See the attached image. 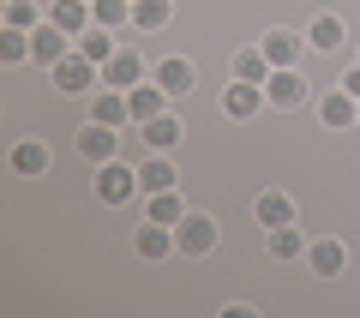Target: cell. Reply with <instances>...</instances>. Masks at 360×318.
I'll use <instances>...</instances> for the list:
<instances>
[{
    "label": "cell",
    "instance_id": "obj_1",
    "mask_svg": "<svg viewBox=\"0 0 360 318\" xmlns=\"http://www.w3.org/2000/svg\"><path fill=\"white\" fill-rule=\"evenodd\" d=\"M174 241H180V253H186V258H205L210 246H217V222H210V217H193V210H186V217L174 222Z\"/></svg>",
    "mask_w": 360,
    "mask_h": 318
},
{
    "label": "cell",
    "instance_id": "obj_2",
    "mask_svg": "<svg viewBox=\"0 0 360 318\" xmlns=\"http://www.w3.org/2000/svg\"><path fill=\"white\" fill-rule=\"evenodd\" d=\"M132 192H139V174H132L127 163H103L96 168V198L103 204H127Z\"/></svg>",
    "mask_w": 360,
    "mask_h": 318
},
{
    "label": "cell",
    "instance_id": "obj_3",
    "mask_svg": "<svg viewBox=\"0 0 360 318\" xmlns=\"http://www.w3.org/2000/svg\"><path fill=\"white\" fill-rule=\"evenodd\" d=\"M96 78H103V66H96V61H84V54H66V61L54 66V84H60L66 96H84V90L96 84Z\"/></svg>",
    "mask_w": 360,
    "mask_h": 318
},
{
    "label": "cell",
    "instance_id": "obj_4",
    "mask_svg": "<svg viewBox=\"0 0 360 318\" xmlns=\"http://www.w3.org/2000/svg\"><path fill=\"white\" fill-rule=\"evenodd\" d=\"M264 102H276V108H295V102H307V78H300L295 66H276V72L264 78Z\"/></svg>",
    "mask_w": 360,
    "mask_h": 318
},
{
    "label": "cell",
    "instance_id": "obj_5",
    "mask_svg": "<svg viewBox=\"0 0 360 318\" xmlns=\"http://www.w3.org/2000/svg\"><path fill=\"white\" fill-rule=\"evenodd\" d=\"M115 127H103V120H84V127H78V151L90 156V163H115Z\"/></svg>",
    "mask_w": 360,
    "mask_h": 318
},
{
    "label": "cell",
    "instance_id": "obj_6",
    "mask_svg": "<svg viewBox=\"0 0 360 318\" xmlns=\"http://www.w3.org/2000/svg\"><path fill=\"white\" fill-rule=\"evenodd\" d=\"M252 217L264 222V229H288V222H295V198H288V192H258Z\"/></svg>",
    "mask_w": 360,
    "mask_h": 318
},
{
    "label": "cell",
    "instance_id": "obj_7",
    "mask_svg": "<svg viewBox=\"0 0 360 318\" xmlns=\"http://www.w3.org/2000/svg\"><path fill=\"white\" fill-rule=\"evenodd\" d=\"M132 246H139L144 258H168L180 241H174V229H168V222H150V217H144V229L132 234Z\"/></svg>",
    "mask_w": 360,
    "mask_h": 318
},
{
    "label": "cell",
    "instance_id": "obj_8",
    "mask_svg": "<svg viewBox=\"0 0 360 318\" xmlns=\"http://www.w3.org/2000/svg\"><path fill=\"white\" fill-rule=\"evenodd\" d=\"M103 84H115V90H132V84H144V61L132 49H120L115 61L103 66Z\"/></svg>",
    "mask_w": 360,
    "mask_h": 318
},
{
    "label": "cell",
    "instance_id": "obj_9",
    "mask_svg": "<svg viewBox=\"0 0 360 318\" xmlns=\"http://www.w3.org/2000/svg\"><path fill=\"white\" fill-rule=\"evenodd\" d=\"M319 120H324V127H354V120H360V96H348V90H330V96L319 102Z\"/></svg>",
    "mask_w": 360,
    "mask_h": 318
},
{
    "label": "cell",
    "instance_id": "obj_10",
    "mask_svg": "<svg viewBox=\"0 0 360 318\" xmlns=\"http://www.w3.org/2000/svg\"><path fill=\"white\" fill-rule=\"evenodd\" d=\"M258 102H264V84H240V78H234L229 90H222V115H234V120H246L258 108Z\"/></svg>",
    "mask_w": 360,
    "mask_h": 318
},
{
    "label": "cell",
    "instance_id": "obj_11",
    "mask_svg": "<svg viewBox=\"0 0 360 318\" xmlns=\"http://www.w3.org/2000/svg\"><path fill=\"white\" fill-rule=\"evenodd\" d=\"M156 84H162L168 96H186V90L198 84V72H193V61H180V54H174V61H162V66H156Z\"/></svg>",
    "mask_w": 360,
    "mask_h": 318
},
{
    "label": "cell",
    "instance_id": "obj_12",
    "mask_svg": "<svg viewBox=\"0 0 360 318\" xmlns=\"http://www.w3.org/2000/svg\"><path fill=\"white\" fill-rule=\"evenodd\" d=\"M90 120H103V127H120V120H132V102H127V90H115V84H108L103 96H96V108H90Z\"/></svg>",
    "mask_w": 360,
    "mask_h": 318
},
{
    "label": "cell",
    "instance_id": "obj_13",
    "mask_svg": "<svg viewBox=\"0 0 360 318\" xmlns=\"http://www.w3.org/2000/svg\"><path fill=\"white\" fill-rule=\"evenodd\" d=\"M270 72H276V66H270L264 49H240V54H234V78H240V84H264Z\"/></svg>",
    "mask_w": 360,
    "mask_h": 318
},
{
    "label": "cell",
    "instance_id": "obj_14",
    "mask_svg": "<svg viewBox=\"0 0 360 318\" xmlns=\"http://www.w3.org/2000/svg\"><path fill=\"white\" fill-rule=\"evenodd\" d=\"M30 54H37L42 66H60V61H66V37H60V25H54V30H49V25L30 30Z\"/></svg>",
    "mask_w": 360,
    "mask_h": 318
},
{
    "label": "cell",
    "instance_id": "obj_15",
    "mask_svg": "<svg viewBox=\"0 0 360 318\" xmlns=\"http://www.w3.org/2000/svg\"><path fill=\"white\" fill-rule=\"evenodd\" d=\"M307 265L319 270V276H336V270L348 265V253H342V241H312L307 246Z\"/></svg>",
    "mask_w": 360,
    "mask_h": 318
},
{
    "label": "cell",
    "instance_id": "obj_16",
    "mask_svg": "<svg viewBox=\"0 0 360 318\" xmlns=\"http://www.w3.org/2000/svg\"><path fill=\"white\" fill-rule=\"evenodd\" d=\"M258 49L270 54V66H295V61H300V37H295V30H270Z\"/></svg>",
    "mask_w": 360,
    "mask_h": 318
},
{
    "label": "cell",
    "instance_id": "obj_17",
    "mask_svg": "<svg viewBox=\"0 0 360 318\" xmlns=\"http://www.w3.org/2000/svg\"><path fill=\"white\" fill-rule=\"evenodd\" d=\"M162 96H168L162 84H132V90H127V102H132V120H156V115H162Z\"/></svg>",
    "mask_w": 360,
    "mask_h": 318
},
{
    "label": "cell",
    "instance_id": "obj_18",
    "mask_svg": "<svg viewBox=\"0 0 360 318\" xmlns=\"http://www.w3.org/2000/svg\"><path fill=\"white\" fill-rule=\"evenodd\" d=\"M90 0H54V13H49V25H60V30H90Z\"/></svg>",
    "mask_w": 360,
    "mask_h": 318
},
{
    "label": "cell",
    "instance_id": "obj_19",
    "mask_svg": "<svg viewBox=\"0 0 360 318\" xmlns=\"http://www.w3.org/2000/svg\"><path fill=\"white\" fill-rule=\"evenodd\" d=\"M13 168L18 174H49V144H37V139L13 144Z\"/></svg>",
    "mask_w": 360,
    "mask_h": 318
},
{
    "label": "cell",
    "instance_id": "obj_20",
    "mask_svg": "<svg viewBox=\"0 0 360 318\" xmlns=\"http://www.w3.org/2000/svg\"><path fill=\"white\" fill-rule=\"evenodd\" d=\"M144 217H150V222H168V229H174V222L186 217V204H180V198H174V186H168V192H150Z\"/></svg>",
    "mask_w": 360,
    "mask_h": 318
},
{
    "label": "cell",
    "instance_id": "obj_21",
    "mask_svg": "<svg viewBox=\"0 0 360 318\" xmlns=\"http://www.w3.org/2000/svg\"><path fill=\"white\" fill-rule=\"evenodd\" d=\"M168 18H174L168 0H132V25H139V30H162Z\"/></svg>",
    "mask_w": 360,
    "mask_h": 318
},
{
    "label": "cell",
    "instance_id": "obj_22",
    "mask_svg": "<svg viewBox=\"0 0 360 318\" xmlns=\"http://www.w3.org/2000/svg\"><path fill=\"white\" fill-rule=\"evenodd\" d=\"M139 186L144 192H168L174 186V163H168V156H150V163L139 168Z\"/></svg>",
    "mask_w": 360,
    "mask_h": 318
},
{
    "label": "cell",
    "instance_id": "obj_23",
    "mask_svg": "<svg viewBox=\"0 0 360 318\" xmlns=\"http://www.w3.org/2000/svg\"><path fill=\"white\" fill-rule=\"evenodd\" d=\"M90 13H96L103 30H120V25H132V0H90Z\"/></svg>",
    "mask_w": 360,
    "mask_h": 318
},
{
    "label": "cell",
    "instance_id": "obj_24",
    "mask_svg": "<svg viewBox=\"0 0 360 318\" xmlns=\"http://www.w3.org/2000/svg\"><path fill=\"white\" fill-rule=\"evenodd\" d=\"M78 54H84V61H96V66H108V61H115L108 30H78Z\"/></svg>",
    "mask_w": 360,
    "mask_h": 318
},
{
    "label": "cell",
    "instance_id": "obj_25",
    "mask_svg": "<svg viewBox=\"0 0 360 318\" xmlns=\"http://www.w3.org/2000/svg\"><path fill=\"white\" fill-rule=\"evenodd\" d=\"M307 42H312V49H324V54H330L336 42H342V18H336V13H324V18H312V30H307Z\"/></svg>",
    "mask_w": 360,
    "mask_h": 318
},
{
    "label": "cell",
    "instance_id": "obj_26",
    "mask_svg": "<svg viewBox=\"0 0 360 318\" xmlns=\"http://www.w3.org/2000/svg\"><path fill=\"white\" fill-rule=\"evenodd\" d=\"M300 253H307V241H300L295 222H288V229H270V258H283V265H288V258H300Z\"/></svg>",
    "mask_w": 360,
    "mask_h": 318
},
{
    "label": "cell",
    "instance_id": "obj_27",
    "mask_svg": "<svg viewBox=\"0 0 360 318\" xmlns=\"http://www.w3.org/2000/svg\"><path fill=\"white\" fill-rule=\"evenodd\" d=\"M174 139H180V120H174V115H156V120H144V144H156V151H168Z\"/></svg>",
    "mask_w": 360,
    "mask_h": 318
},
{
    "label": "cell",
    "instance_id": "obj_28",
    "mask_svg": "<svg viewBox=\"0 0 360 318\" xmlns=\"http://www.w3.org/2000/svg\"><path fill=\"white\" fill-rule=\"evenodd\" d=\"M25 54H30V37H25L18 25H6V30H0V61H6V66H18Z\"/></svg>",
    "mask_w": 360,
    "mask_h": 318
},
{
    "label": "cell",
    "instance_id": "obj_29",
    "mask_svg": "<svg viewBox=\"0 0 360 318\" xmlns=\"http://www.w3.org/2000/svg\"><path fill=\"white\" fill-rule=\"evenodd\" d=\"M6 25L30 30V25H37V6H30V0H13V6H6Z\"/></svg>",
    "mask_w": 360,
    "mask_h": 318
},
{
    "label": "cell",
    "instance_id": "obj_30",
    "mask_svg": "<svg viewBox=\"0 0 360 318\" xmlns=\"http://www.w3.org/2000/svg\"><path fill=\"white\" fill-rule=\"evenodd\" d=\"M342 90H348V96H360V66H354V72L342 78Z\"/></svg>",
    "mask_w": 360,
    "mask_h": 318
}]
</instances>
